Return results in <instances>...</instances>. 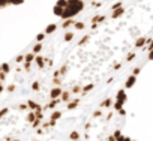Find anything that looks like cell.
Wrapping results in <instances>:
<instances>
[{"mask_svg":"<svg viewBox=\"0 0 153 141\" xmlns=\"http://www.w3.org/2000/svg\"><path fill=\"white\" fill-rule=\"evenodd\" d=\"M86 3L84 2H80V0H69L68 2V8L63 11V15H62V20H71V18H75L83 9H84Z\"/></svg>","mask_w":153,"mask_h":141,"instance_id":"obj_1","label":"cell"},{"mask_svg":"<svg viewBox=\"0 0 153 141\" xmlns=\"http://www.w3.org/2000/svg\"><path fill=\"white\" fill-rule=\"evenodd\" d=\"M45 62H47V57H44L42 54H39V56H36V57H35V62H33V63L38 66V69H41V70H42V69H45V66H47V63H45Z\"/></svg>","mask_w":153,"mask_h":141,"instance_id":"obj_2","label":"cell"},{"mask_svg":"<svg viewBox=\"0 0 153 141\" xmlns=\"http://www.w3.org/2000/svg\"><path fill=\"white\" fill-rule=\"evenodd\" d=\"M62 93H63V89H62V87H53V89L50 90V101H53V99H60Z\"/></svg>","mask_w":153,"mask_h":141,"instance_id":"obj_3","label":"cell"},{"mask_svg":"<svg viewBox=\"0 0 153 141\" xmlns=\"http://www.w3.org/2000/svg\"><path fill=\"white\" fill-rule=\"evenodd\" d=\"M116 101H117V102H120V104H123V105L128 102V96H126V90H125V89H120V90H117Z\"/></svg>","mask_w":153,"mask_h":141,"instance_id":"obj_4","label":"cell"},{"mask_svg":"<svg viewBox=\"0 0 153 141\" xmlns=\"http://www.w3.org/2000/svg\"><path fill=\"white\" fill-rule=\"evenodd\" d=\"M80 104H81V98H72V101L69 104H66V110L68 111H72V110H75L76 107H78Z\"/></svg>","mask_w":153,"mask_h":141,"instance_id":"obj_5","label":"cell"},{"mask_svg":"<svg viewBox=\"0 0 153 141\" xmlns=\"http://www.w3.org/2000/svg\"><path fill=\"white\" fill-rule=\"evenodd\" d=\"M146 42H147V36H138L137 38V41H135V45H134V48L135 50H143L144 48V45H146Z\"/></svg>","mask_w":153,"mask_h":141,"instance_id":"obj_6","label":"cell"},{"mask_svg":"<svg viewBox=\"0 0 153 141\" xmlns=\"http://www.w3.org/2000/svg\"><path fill=\"white\" fill-rule=\"evenodd\" d=\"M135 83H137V77H134V75H129V77H128V80L125 81V90H128V89H132V87L135 86Z\"/></svg>","mask_w":153,"mask_h":141,"instance_id":"obj_7","label":"cell"},{"mask_svg":"<svg viewBox=\"0 0 153 141\" xmlns=\"http://www.w3.org/2000/svg\"><path fill=\"white\" fill-rule=\"evenodd\" d=\"M113 104H114L113 98H105L104 101H101L99 108H101V110H102V108H111V107H113Z\"/></svg>","mask_w":153,"mask_h":141,"instance_id":"obj_8","label":"cell"},{"mask_svg":"<svg viewBox=\"0 0 153 141\" xmlns=\"http://www.w3.org/2000/svg\"><path fill=\"white\" fill-rule=\"evenodd\" d=\"M125 12H126V8L123 6V8H120V9H117V11H114V12L111 14V18H113V20H117V18H122V17L125 15Z\"/></svg>","mask_w":153,"mask_h":141,"instance_id":"obj_9","label":"cell"},{"mask_svg":"<svg viewBox=\"0 0 153 141\" xmlns=\"http://www.w3.org/2000/svg\"><path fill=\"white\" fill-rule=\"evenodd\" d=\"M76 21H75V18H71V20H65V21H62V24H60V27L63 29V30H66L68 32V29L71 27V26H74Z\"/></svg>","mask_w":153,"mask_h":141,"instance_id":"obj_10","label":"cell"},{"mask_svg":"<svg viewBox=\"0 0 153 141\" xmlns=\"http://www.w3.org/2000/svg\"><path fill=\"white\" fill-rule=\"evenodd\" d=\"M71 90H63V93H62V96H60V99H62V102H66V104H69L71 101H72V98H71Z\"/></svg>","mask_w":153,"mask_h":141,"instance_id":"obj_11","label":"cell"},{"mask_svg":"<svg viewBox=\"0 0 153 141\" xmlns=\"http://www.w3.org/2000/svg\"><path fill=\"white\" fill-rule=\"evenodd\" d=\"M95 89V84L93 83H89V84H86V86H83V92H81V96H87V93L89 92H92ZM80 96V98H81Z\"/></svg>","mask_w":153,"mask_h":141,"instance_id":"obj_12","label":"cell"},{"mask_svg":"<svg viewBox=\"0 0 153 141\" xmlns=\"http://www.w3.org/2000/svg\"><path fill=\"white\" fill-rule=\"evenodd\" d=\"M56 30H57V24L51 23V24H48V26L45 27V32H44V33H45V36H47V35H53Z\"/></svg>","mask_w":153,"mask_h":141,"instance_id":"obj_13","label":"cell"},{"mask_svg":"<svg viewBox=\"0 0 153 141\" xmlns=\"http://www.w3.org/2000/svg\"><path fill=\"white\" fill-rule=\"evenodd\" d=\"M42 50H44V44H36V42H35V45H33V48H32V53H33L35 56H39V54L42 53Z\"/></svg>","mask_w":153,"mask_h":141,"instance_id":"obj_14","label":"cell"},{"mask_svg":"<svg viewBox=\"0 0 153 141\" xmlns=\"http://www.w3.org/2000/svg\"><path fill=\"white\" fill-rule=\"evenodd\" d=\"M35 120H36V114H35V111H29V113L26 114V122H27L29 125H32Z\"/></svg>","mask_w":153,"mask_h":141,"instance_id":"obj_15","label":"cell"},{"mask_svg":"<svg viewBox=\"0 0 153 141\" xmlns=\"http://www.w3.org/2000/svg\"><path fill=\"white\" fill-rule=\"evenodd\" d=\"M74 38H75V33L74 32H65V35H63V41L65 42H71V41H74Z\"/></svg>","mask_w":153,"mask_h":141,"instance_id":"obj_16","label":"cell"},{"mask_svg":"<svg viewBox=\"0 0 153 141\" xmlns=\"http://www.w3.org/2000/svg\"><path fill=\"white\" fill-rule=\"evenodd\" d=\"M62 114H63V113H62L60 110H54V111L51 113V116H50V120H54V122H57V120L62 117Z\"/></svg>","mask_w":153,"mask_h":141,"instance_id":"obj_17","label":"cell"},{"mask_svg":"<svg viewBox=\"0 0 153 141\" xmlns=\"http://www.w3.org/2000/svg\"><path fill=\"white\" fill-rule=\"evenodd\" d=\"M81 138V134L78 132V131H72L71 134H69V140L71 141H78Z\"/></svg>","mask_w":153,"mask_h":141,"instance_id":"obj_18","label":"cell"},{"mask_svg":"<svg viewBox=\"0 0 153 141\" xmlns=\"http://www.w3.org/2000/svg\"><path fill=\"white\" fill-rule=\"evenodd\" d=\"M35 57H36V56H35L32 51H29V53L24 54V62H27V63H33V62H35Z\"/></svg>","mask_w":153,"mask_h":141,"instance_id":"obj_19","label":"cell"},{"mask_svg":"<svg viewBox=\"0 0 153 141\" xmlns=\"http://www.w3.org/2000/svg\"><path fill=\"white\" fill-rule=\"evenodd\" d=\"M90 38H92L90 35H86V36H83V38L78 41V47H84L86 44H89V42H90Z\"/></svg>","mask_w":153,"mask_h":141,"instance_id":"obj_20","label":"cell"},{"mask_svg":"<svg viewBox=\"0 0 153 141\" xmlns=\"http://www.w3.org/2000/svg\"><path fill=\"white\" fill-rule=\"evenodd\" d=\"M74 27H75V30H84L86 29V23L84 21H76L74 24Z\"/></svg>","mask_w":153,"mask_h":141,"instance_id":"obj_21","label":"cell"},{"mask_svg":"<svg viewBox=\"0 0 153 141\" xmlns=\"http://www.w3.org/2000/svg\"><path fill=\"white\" fill-rule=\"evenodd\" d=\"M81 92H83V86L80 84H75L71 87V93H81Z\"/></svg>","mask_w":153,"mask_h":141,"instance_id":"obj_22","label":"cell"},{"mask_svg":"<svg viewBox=\"0 0 153 141\" xmlns=\"http://www.w3.org/2000/svg\"><path fill=\"white\" fill-rule=\"evenodd\" d=\"M59 70H60V75H62V77H65V75L68 74V70H69V63H65Z\"/></svg>","mask_w":153,"mask_h":141,"instance_id":"obj_23","label":"cell"},{"mask_svg":"<svg viewBox=\"0 0 153 141\" xmlns=\"http://www.w3.org/2000/svg\"><path fill=\"white\" fill-rule=\"evenodd\" d=\"M63 11H65V9H62V8H59V6H56V5H54V8H53L54 15H56V17H60V18H62V15H63Z\"/></svg>","mask_w":153,"mask_h":141,"instance_id":"obj_24","label":"cell"},{"mask_svg":"<svg viewBox=\"0 0 153 141\" xmlns=\"http://www.w3.org/2000/svg\"><path fill=\"white\" fill-rule=\"evenodd\" d=\"M30 89H32L33 92H39V90H41V83H39L38 80H35V81L32 83V86H30Z\"/></svg>","mask_w":153,"mask_h":141,"instance_id":"obj_25","label":"cell"},{"mask_svg":"<svg viewBox=\"0 0 153 141\" xmlns=\"http://www.w3.org/2000/svg\"><path fill=\"white\" fill-rule=\"evenodd\" d=\"M120 110H123V104H120V102H117V101H114V104H113V111H116V113H119Z\"/></svg>","mask_w":153,"mask_h":141,"instance_id":"obj_26","label":"cell"},{"mask_svg":"<svg viewBox=\"0 0 153 141\" xmlns=\"http://www.w3.org/2000/svg\"><path fill=\"white\" fill-rule=\"evenodd\" d=\"M123 6H125V3H123V2H117V3H113V5H111V11L114 12V11H117V9L123 8Z\"/></svg>","mask_w":153,"mask_h":141,"instance_id":"obj_27","label":"cell"},{"mask_svg":"<svg viewBox=\"0 0 153 141\" xmlns=\"http://www.w3.org/2000/svg\"><path fill=\"white\" fill-rule=\"evenodd\" d=\"M53 86H54V87H62V86H63L62 77H60V78H53Z\"/></svg>","mask_w":153,"mask_h":141,"instance_id":"obj_28","label":"cell"},{"mask_svg":"<svg viewBox=\"0 0 153 141\" xmlns=\"http://www.w3.org/2000/svg\"><path fill=\"white\" fill-rule=\"evenodd\" d=\"M56 6H59L62 9H66L68 8V0H59V2L56 3Z\"/></svg>","mask_w":153,"mask_h":141,"instance_id":"obj_29","label":"cell"},{"mask_svg":"<svg viewBox=\"0 0 153 141\" xmlns=\"http://www.w3.org/2000/svg\"><path fill=\"white\" fill-rule=\"evenodd\" d=\"M41 125H42V120H38V119H36L30 126H32V129H33V131H36V129H39V128H41Z\"/></svg>","mask_w":153,"mask_h":141,"instance_id":"obj_30","label":"cell"},{"mask_svg":"<svg viewBox=\"0 0 153 141\" xmlns=\"http://www.w3.org/2000/svg\"><path fill=\"white\" fill-rule=\"evenodd\" d=\"M113 137L116 138V141H119V140L123 137V135H122V131H120V129H116V131L113 132Z\"/></svg>","mask_w":153,"mask_h":141,"instance_id":"obj_31","label":"cell"},{"mask_svg":"<svg viewBox=\"0 0 153 141\" xmlns=\"http://www.w3.org/2000/svg\"><path fill=\"white\" fill-rule=\"evenodd\" d=\"M35 39H36V44H42V42H44V39H45V33H39Z\"/></svg>","mask_w":153,"mask_h":141,"instance_id":"obj_32","label":"cell"},{"mask_svg":"<svg viewBox=\"0 0 153 141\" xmlns=\"http://www.w3.org/2000/svg\"><path fill=\"white\" fill-rule=\"evenodd\" d=\"M135 56H137V53H135V51H131V53L126 56V60H125V62H132V60L135 59Z\"/></svg>","mask_w":153,"mask_h":141,"instance_id":"obj_33","label":"cell"},{"mask_svg":"<svg viewBox=\"0 0 153 141\" xmlns=\"http://www.w3.org/2000/svg\"><path fill=\"white\" fill-rule=\"evenodd\" d=\"M140 72H141V66H137V68H134V70H132V75H134V77H138Z\"/></svg>","mask_w":153,"mask_h":141,"instance_id":"obj_34","label":"cell"},{"mask_svg":"<svg viewBox=\"0 0 153 141\" xmlns=\"http://www.w3.org/2000/svg\"><path fill=\"white\" fill-rule=\"evenodd\" d=\"M102 116V110L99 108V110H96V111H93V119H98V117H101Z\"/></svg>","mask_w":153,"mask_h":141,"instance_id":"obj_35","label":"cell"},{"mask_svg":"<svg viewBox=\"0 0 153 141\" xmlns=\"http://www.w3.org/2000/svg\"><path fill=\"white\" fill-rule=\"evenodd\" d=\"M41 128H42L44 131H47V129H50V122H42V125H41Z\"/></svg>","mask_w":153,"mask_h":141,"instance_id":"obj_36","label":"cell"},{"mask_svg":"<svg viewBox=\"0 0 153 141\" xmlns=\"http://www.w3.org/2000/svg\"><path fill=\"white\" fill-rule=\"evenodd\" d=\"M113 116H114V111H113V110H111V111H110V113H108V114H107V117H105V120H107V122H110V120H111V119H113Z\"/></svg>","mask_w":153,"mask_h":141,"instance_id":"obj_37","label":"cell"},{"mask_svg":"<svg viewBox=\"0 0 153 141\" xmlns=\"http://www.w3.org/2000/svg\"><path fill=\"white\" fill-rule=\"evenodd\" d=\"M92 6H93V8H101L102 3H99V2H92Z\"/></svg>","mask_w":153,"mask_h":141,"instance_id":"obj_38","label":"cell"},{"mask_svg":"<svg viewBox=\"0 0 153 141\" xmlns=\"http://www.w3.org/2000/svg\"><path fill=\"white\" fill-rule=\"evenodd\" d=\"M53 62H54V60H53L51 57H50V59H47V66H48V68H51V66H53Z\"/></svg>","mask_w":153,"mask_h":141,"instance_id":"obj_39","label":"cell"},{"mask_svg":"<svg viewBox=\"0 0 153 141\" xmlns=\"http://www.w3.org/2000/svg\"><path fill=\"white\" fill-rule=\"evenodd\" d=\"M147 60H153V50L147 53Z\"/></svg>","mask_w":153,"mask_h":141,"instance_id":"obj_40","label":"cell"},{"mask_svg":"<svg viewBox=\"0 0 153 141\" xmlns=\"http://www.w3.org/2000/svg\"><path fill=\"white\" fill-rule=\"evenodd\" d=\"M119 141H132V138H129V137H125V135H123Z\"/></svg>","mask_w":153,"mask_h":141,"instance_id":"obj_41","label":"cell"},{"mask_svg":"<svg viewBox=\"0 0 153 141\" xmlns=\"http://www.w3.org/2000/svg\"><path fill=\"white\" fill-rule=\"evenodd\" d=\"M122 66H123V63H116V65H114V69H120Z\"/></svg>","mask_w":153,"mask_h":141,"instance_id":"obj_42","label":"cell"},{"mask_svg":"<svg viewBox=\"0 0 153 141\" xmlns=\"http://www.w3.org/2000/svg\"><path fill=\"white\" fill-rule=\"evenodd\" d=\"M119 114L125 117V116H126V110H125V108H123V110H120V111H119Z\"/></svg>","mask_w":153,"mask_h":141,"instance_id":"obj_43","label":"cell"},{"mask_svg":"<svg viewBox=\"0 0 153 141\" xmlns=\"http://www.w3.org/2000/svg\"><path fill=\"white\" fill-rule=\"evenodd\" d=\"M57 125V122H54V120H50V128H54Z\"/></svg>","mask_w":153,"mask_h":141,"instance_id":"obj_44","label":"cell"},{"mask_svg":"<svg viewBox=\"0 0 153 141\" xmlns=\"http://www.w3.org/2000/svg\"><path fill=\"white\" fill-rule=\"evenodd\" d=\"M36 134H38V135H42V134H44V129H42V128L36 129Z\"/></svg>","mask_w":153,"mask_h":141,"instance_id":"obj_45","label":"cell"},{"mask_svg":"<svg viewBox=\"0 0 153 141\" xmlns=\"http://www.w3.org/2000/svg\"><path fill=\"white\" fill-rule=\"evenodd\" d=\"M98 27H99V24H92V26H90V29H92V30H96Z\"/></svg>","mask_w":153,"mask_h":141,"instance_id":"obj_46","label":"cell"},{"mask_svg":"<svg viewBox=\"0 0 153 141\" xmlns=\"http://www.w3.org/2000/svg\"><path fill=\"white\" fill-rule=\"evenodd\" d=\"M107 141H116V138H114V137H113V135H110V137H108V138H107Z\"/></svg>","mask_w":153,"mask_h":141,"instance_id":"obj_47","label":"cell"},{"mask_svg":"<svg viewBox=\"0 0 153 141\" xmlns=\"http://www.w3.org/2000/svg\"><path fill=\"white\" fill-rule=\"evenodd\" d=\"M113 80H114L113 77H111V78H108V80H107V84H110V83H113Z\"/></svg>","mask_w":153,"mask_h":141,"instance_id":"obj_48","label":"cell"},{"mask_svg":"<svg viewBox=\"0 0 153 141\" xmlns=\"http://www.w3.org/2000/svg\"><path fill=\"white\" fill-rule=\"evenodd\" d=\"M33 141H39V140H33Z\"/></svg>","mask_w":153,"mask_h":141,"instance_id":"obj_49","label":"cell"},{"mask_svg":"<svg viewBox=\"0 0 153 141\" xmlns=\"http://www.w3.org/2000/svg\"><path fill=\"white\" fill-rule=\"evenodd\" d=\"M132 141H135V140H132Z\"/></svg>","mask_w":153,"mask_h":141,"instance_id":"obj_50","label":"cell"}]
</instances>
